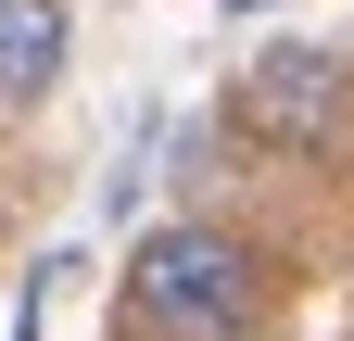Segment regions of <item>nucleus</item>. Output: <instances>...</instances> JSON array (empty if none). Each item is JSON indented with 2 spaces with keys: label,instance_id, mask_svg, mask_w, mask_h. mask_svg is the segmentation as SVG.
Segmentation results:
<instances>
[{
  "label": "nucleus",
  "instance_id": "nucleus-3",
  "mask_svg": "<svg viewBox=\"0 0 354 341\" xmlns=\"http://www.w3.org/2000/svg\"><path fill=\"white\" fill-rule=\"evenodd\" d=\"M64 51H76V26H64V0H0V89L13 101H38L64 76Z\"/></svg>",
  "mask_w": 354,
  "mask_h": 341
},
{
  "label": "nucleus",
  "instance_id": "nucleus-2",
  "mask_svg": "<svg viewBox=\"0 0 354 341\" xmlns=\"http://www.w3.org/2000/svg\"><path fill=\"white\" fill-rule=\"evenodd\" d=\"M342 114H354V64L342 51H253V76L228 89V126L241 139H266V152H329L342 139Z\"/></svg>",
  "mask_w": 354,
  "mask_h": 341
},
{
  "label": "nucleus",
  "instance_id": "nucleus-4",
  "mask_svg": "<svg viewBox=\"0 0 354 341\" xmlns=\"http://www.w3.org/2000/svg\"><path fill=\"white\" fill-rule=\"evenodd\" d=\"M228 13H266V0H228Z\"/></svg>",
  "mask_w": 354,
  "mask_h": 341
},
{
  "label": "nucleus",
  "instance_id": "nucleus-1",
  "mask_svg": "<svg viewBox=\"0 0 354 341\" xmlns=\"http://www.w3.org/2000/svg\"><path fill=\"white\" fill-rule=\"evenodd\" d=\"M266 304H279V266H266V240L215 228V215H177L127 253V316L152 341H241Z\"/></svg>",
  "mask_w": 354,
  "mask_h": 341
}]
</instances>
